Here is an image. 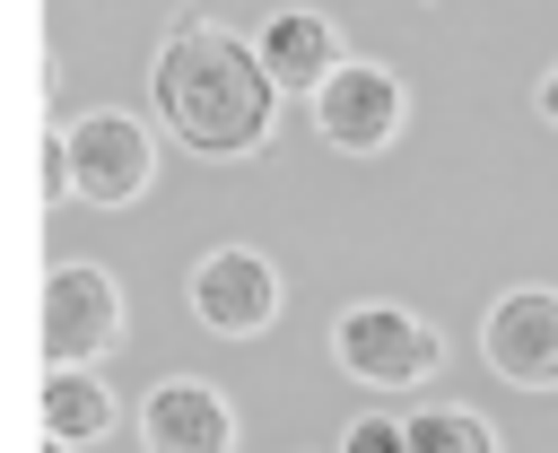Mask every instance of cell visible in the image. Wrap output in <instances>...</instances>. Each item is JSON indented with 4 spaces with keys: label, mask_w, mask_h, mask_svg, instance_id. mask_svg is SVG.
Here are the masks:
<instances>
[{
    "label": "cell",
    "mask_w": 558,
    "mask_h": 453,
    "mask_svg": "<svg viewBox=\"0 0 558 453\" xmlns=\"http://www.w3.org/2000/svg\"><path fill=\"white\" fill-rule=\"evenodd\" d=\"M44 200H78V174H70V122L44 131Z\"/></svg>",
    "instance_id": "13"
},
{
    "label": "cell",
    "mask_w": 558,
    "mask_h": 453,
    "mask_svg": "<svg viewBox=\"0 0 558 453\" xmlns=\"http://www.w3.org/2000/svg\"><path fill=\"white\" fill-rule=\"evenodd\" d=\"M305 105H314L323 148H340V157H384V148L401 139V122H410V87H401V70H392V61H366V52H349Z\"/></svg>",
    "instance_id": "4"
},
{
    "label": "cell",
    "mask_w": 558,
    "mask_h": 453,
    "mask_svg": "<svg viewBox=\"0 0 558 453\" xmlns=\"http://www.w3.org/2000/svg\"><path fill=\"white\" fill-rule=\"evenodd\" d=\"M532 113H541V122H549V131H558V70H549V78H541V87H532Z\"/></svg>",
    "instance_id": "14"
},
{
    "label": "cell",
    "mask_w": 558,
    "mask_h": 453,
    "mask_svg": "<svg viewBox=\"0 0 558 453\" xmlns=\"http://www.w3.org/2000/svg\"><path fill=\"white\" fill-rule=\"evenodd\" d=\"M35 453H78V444H70V436H52V427H44V444H35Z\"/></svg>",
    "instance_id": "15"
},
{
    "label": "cell",
    "mask_w": 558,
    "mask_h": 453,
    "mask_svg": "<svg viewBox=\"0 0 558 453\" xmlns=\"http://www.w3.org/2000/svg\"><path fill=\"white\" fill-rule=\"evenodd\" d=\"M253 44H262V61H270V78H279L288 96H314V87L349 61V35H340L323 9H270V17L253 26Z\"/></svg>",
    "instance_id": "9"
},
{
    "label": "cell",
    "mask_w": 558,
    "mask_h": 453,
    "mask_svg": "<svg viewBox=\"0 0 558 453\" xmlns=\"http://www.w3.org/2000/svg\"><path fill=\"white\" fill-rule=\"evenodd\" d=\"M44 427L70 436V444H96L122 427V401L96 366H44Z\"/></svg>",
    "instance_id": "10"
},
{
    "label": "cell",
    "mask_w": 558,
    "mask_h": 453,
    "mask_svg": "<svg viewBox=\"0 0 558 453\" xmlns=\"http://www.w3.org/2000/svg\"><path fill=\"white\" fill-rule=\"evenodd\" d=\"M70 174H78L87 209H131L157 192V131L122 105H96L70 122Z\"/></svg>",
    "instance_id": "5"
},
{
    "label": "cell",
    "mask_w": 558,
    "mask_h": 453,
    "mask_svg": "<svg viewBox=\"0 0 558 453\" xmlns=\"http://www.w3.org/2000/svg\"><path fill=\"white\" fill-rule=\"evenodd\" d=\"M140 453H235V401L209 375H157L140 392Z\"/></svg>",
    "instance_id": "8"
},
{
    "label": "cell",
    "mask_w": 558,
    "mask_h": 453,
    "mask_svg": "<svg viewBox=\"0 0 558 453\" xmlns=\"http://www.w3.org/2000/svg\"><path fill=\"white\" fill-rule=\"evenodd\" d=\"M122 348V279L87 253L44 270V366H105Z\"/></svg>",
    "instance_id": "3"
},
{
    "label": "cell",
    "mask_w": 558,
    "mask_h": 453,
    "mask_svg": "<svg viewBox=\"0 0 558 453\" xmlns=\"http://www.w3.org/2000/svg\"><path fill=\"white\" fill-rule=\"evenodd\" d=\"M410 453H506L497 427L480 409H418L410 418Z\"/></svg>",
    "instance_id": "11"
},
{
    "label": "cell",
    "mask_w": 558,
    "mask_h": 453,
    "mask_svg": "<svg viewBox=\"0 0 558 453\" xmlns=\"http://www.w3.org/2000/svg\"><path fill=\"white\" fill-rule=\"evenodd\" d=\"M183 296H192V322H201V331H218V340H262V331L279 322V305H288V279H279V261H262L253 244H209V253L192 261Z\"/></svg>",
    "instance_id": "6"
},
{
    "label": "cell",
    "mask_w": 558,
    "mask_h": 453,
    "mask_svg": "<svg viewBox=\"0 0 558 453\" xmlns=\"http://www.w3.org/2000/svg\"><path fill=\"white\" fill-rule=\"evenodd\" d=\"M279 105H288V87L270 78L253 35L218 26L209 9H174L166 17L157 52H148V122L174 148H192L209 166H244V157L270 148Z\"/></svg>",
    "instance_id": "1"
},
{
    "label": "cell",
    "mask_w": 558,
    "mask_h": 453,
    "mask_svg": "<svg viewBox=\"0 0 558 453\" xmlns=\"http://www.w3.org/2000/svg\"><path fill=\"white\" fill-rule=\"evenodd\" d=\"M331 453H410V418H392V409H366V418H349V436H340Z\"/></svg>",
    "instance_id": "12"
},
{
    "label": "cell",
    "mask_w": 558,
    "mask_h": 453,
    "mask_svg": "<svg viewBox=\"0 0 558 453\" xmlns=\"http://www.w3.org/2000/svg\"><path fill=\"white\" fill-rule=\"evenodd\" d=\"M331 366L366 392H418L436 366H445V331L392 296H366V305H340L331 314Z\"/></svg>",
    "instance_id": "2"
},
{
    "label": "cell",
    "mask_w": 558,
    "mask_h": 453,
    "mask_svg": "<svg viewBox=\"0 0 558 453\" xmlns=\"http://www.w3.org/2000/svg\"><path fill=\"white\" fill-rule=\"evenodd\" d=\"M480 357L514 392H558V287H506V296H488Z\"/></svg>",
    "instance_id": "7"
}]
</instances>
